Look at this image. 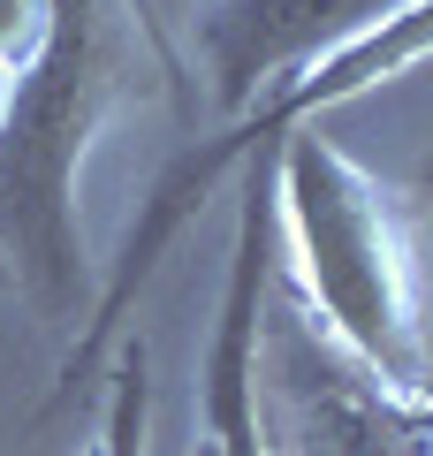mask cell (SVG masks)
<instances>
[{
    "label": "cell",
    "mask_w": 433,
    "mask_h": 456,
    "mask_svg": "<svg viewBox=\"0 0 433 456\" xmlns=\"http://www.w3.org/2000/svg\"><path fill=\"white\" fill-rule=\"evenodd\" d=\"M297 130L266 137L243 160V198H236V236H228V281H221V312H213V342H206V456H274L266 441V297L282 274V244H274V152Z\"/></svg>",
    "instance_id": "cell-3"
},
{
    "label": "cell",
    "mask_w": 433,
    "mask_h": 456,
    "mask_svg": "<svg viewBox=\"0 0 433 456\" xmlns=\"http://www.w3.org/2000/svg\"><path fill=\"white\" fill-rule=\"evenodd\" d=\"M426 198H433V167H426Z\"/></svg>",
    "instance_id": "cell-9"
},
{
    "label": "cell",
    "mask_w": 433,
    "mask_h": 456,
    "mask_svg": "<svg viewBox=\"0 0 433 456\" xmlns=\"http://www.w3.org/2000/svg\"><path fill=\"white\" fill-rule=\"evenodd\" d=\"M403 0H198L176 23L183 69H206L213 107L236 122L251 114L274 84L305 77L312 61L342 53L350 38H365L380 16H396Z\"/></svg>",
    "instance_id": "cell-4"
},
{
    "label": "cell",
    "mask_w": 433,
    "mask_h": 456,
    "mask_svg": "<svg viewBox=\"0 0 433 456\" xmlns=\"http://www.w3.org/2000/svg\"><path fill=\"white\" fill-rule=\"evenodd\" d=\"M129 16H137V31H144V46H152V23H144V0H129ZM152 61H160V46H152ZM160 77H167V61H160Z\"/></svg>",
    "instance_id": "cell-7"
},
{
    "label": "cell",
    "mask_w": 433,
    "mask_h": 456,
    "mask_svg": "<svg viewBox=\"0 0 433 456\" xmlns=\"http://www.w3.org/2000/svg\"><path fill=\"white\" fill-rule=\"evenodd\" d=\"M426 53H433V0H403L396 16H380L365 38H350L342 53H327V61H312L305 77L274 84V92L258 99L251 114H236L221 137H198L191 152H176V160L160 167V183L144 191L137 221H129L122 251H114V266H107V289H99V305H92V327L77 335V350H69V365H61V380H53L46 411L77 403V388H92V373L114 358V342H122L129 305L144 297V281L160 274V259L183 244V228L213 206V191H221L228 175H243V160H251L266 137L305 130V122H327L335 107H350V99H365V92H380V84L411 77Z\"/></svg>",
    "instance_id": "cell-2"
},
{
    "label": "cell",
    "mask_w": 433,
    "mask_h": 456,
    "mask_svg": "<svg viewBox=\"0 0 433 456\" xmlns=\"http://www.w3.org/2000/svg\"><path fill=\"white\" fill-rule=\"evenodd\" d=\"M274 244L342 358L388 395H426V305H418L411 206L320 122L274 152Z\"/></svg>",
    "instance_id": "cell-1"
},
{
    "label": "cell",
    "mask_w": 433,
    "mask_h": 456,
    "mask_svg": "<svg viewBox=\"0 0 433 456\" xmlns=\"http://www.w3.org/2000/svg\"><path fill=\"white\" fill-rule=\"evenodd\" d=\"M0 289H16V274H8V259H0Z\"/></svg>",
    "instance_id": "cell-8"
},
{
    "label": "cell",
    "mask_w": 433,
    "mask_h": 456,
    "mask_svg": "<svg viewBox=\"0 0 433 456\" xmlns=\"http://www.w3.org/2000/svg\"><path fill=\"white\" fill-rule=\"evenodd\" d=\"M198 0H144V23H152V46H160V61H167V84H183L191 69H183V46H176V23L191 16Z\"/></svg>",
    "instance_id": "cell-6"
},
{
    "label": "cell",
    "mask_w": 433,
    "mask_h": 456,
    "mask_svg": "<svg viewBox=\"0 0 433 456\" xmlns=\"http://www.w3.org/2000/svg\"><path fill=\"white\" fill-rule=\"evenodd\" d=\"M122 388H114V411H107V449L99 456H144L137 441H144V350H129L122 358Z\"/></svg>",
    "instance_id": "cell-5"
}]
</instances>
